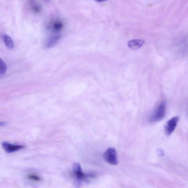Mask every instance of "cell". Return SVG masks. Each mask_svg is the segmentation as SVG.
I'll return each mask as SVG.
<instances>
[{
	"instance_id": "4fadbf2b",
	"label": "cell",
	"mask_w": 188,
	"mask_h": 188,
	"mask_svg": "<svg viewBox=\"0 0 188 188\" xmlns=\"http://www.w3.org/2000/svg\"><path fill=\"white\" fill-rule=\"evenodd\" d=\"M157 153L158 154V155H159V156H163L164 155L163 151V150L161 149H159L158 150Z\"/></svg>"
},
{
	"instance_id": "5bb4252c",
	"label": "cell",
	"mask_w": 188,
	"mask_h": 188,
	"mask_svg": "<svg viewBox=\"0 0 188 188\" xmlns=\"http://www.w3.org/2000/svg\"><path fill=\"white\" fill-rule=\"evenodd\" d=\"M95 1L98 2H103L107 1L108 0H95Z\"/></svg>"
},
{
	"instance_id": "3957f363",
	"label": "cell",
	"mask_w": 188,
	"mask_h": 188,
	"mask_svg": "<svg viewBox=\"0 0 188 188\" xmlns=\"http://www.w3.org/2000/svg\"><path fill=\"white\" fill-rule=\"evenodd\" d=\"M179 119L178 116H175L172 118L166 123L165 126V134L168 137L171 135L175 131Z\"/></svg>"
},
{
	"instance_id": "9c48e42d",
	"label": "cell",
	"mask_w": 188,
	"mask_h": 188,
	"mask_svg": "<svg viewBox=\"0 0 188 188\" xmlns=\"http://www.w3.org/2000/svg\"><path fill=\"white\" fill-rule=\"evenodd\" d=\"M2 39L4 43L8 49L12 50L14 48V42L11 37L7 35L3 34L2 35Z\"/></svg>"
},
{
	"instance_id": "7a4b0ae2",
	"label": "cell",
	"mask_w": 188,
	"mask_h": 188,
	"mask_svg": "<svg viewBox=\"0 0 188 188\" xmlns=\"http://www.w3.org/2000/svg\"><path fill=\"white\" fill-rule=\"evenodd\" d=\"M104 159L110 164L117 165L118 164V159L116 152L113 148H109L103 154Z\"/></svg>"
},
{
	"instance_id": "8992f818",
	"label": "cell",
	"mask_w": 188,
	"mask_h": 188,
	"mask_svg": "<svg viewBox=\"0 0 188 188\" xmlns=\"http://www.w3.org/2000/svg\"><path fill=\"white\" fill-rule=\"evenodd\" d=\"M145 42L141 39H133L130 41L128 43V46L131 49L137 50L141 48Z\"/></svg>"
},
{
	"instance_id": "7c38bea8",
	"label": "cell",
	"mask_w": 188,
	"mask_h": 188,
	"mask_svg": "<svg viewBox=\"0 0 188 188\" xmlns=\"http://www.w3.org/2000/svg\"><path fill=\"white\" fill-rule=\"evenodd\" d=\"M27 177L29 179L36 182H39L41 181L40 177L34 174L29 175Z\"/></svg>"
},
{
	"instance_id": "30bf717a",
	"label": "cell",
	"mask_w": 188,
	"mask_h": 188,
	"mask_svg": "<svg viewBox=\"0 0 188 188\" xmlns=\"http://www.w3.org/2000/svg\"><path fill=\"white\" fill-rule=\"evenodd\" d=\"M51 25V29L55 32H59L61 30L64 25L63 23L58 20L53 21Z\"/></svg>"
},
{
	"instance_id": "5b68a950",
	"label": "cell",
	"mask_w": 188,
	"mask_h": 188,
	"mask_svg": "<svg viewBox=\"0 0 188 188\" xmlns=\"http://www.w3.org/2000/svg\"><path fill=\"white\" fill-rule=\"evenodd\" d=\"M2 146L6 152L9 153L17 151L25 147V145H13L7 142L2 143Z\"/></svg>"
},
{
	"instance_id": "6da1fadb",
	"label": "cell",
	"mask_w": 188,
	"mask_h": 188,
	"mask_svg": "<svg viewBox=\"0 0 188 188\" xmlns=\"http://www.w3.org/2000/svg\"><path fill=\"white\" fill-rule=\"evenodd\" d=\"M166 109V102L163 101L160 104L154 113L150 118V121L151 123H155L161 121L165 117Z\"/></svg>"
},
{
	"instance_id": "8fae6325",
	"label": "cell",
	"mask_w": 188,
	"mask_h": 188,
	"mask_svg": "<svg viewBox=\"0 0 188 188\" xmlns=\"http://www.w3.org/2000/svg\"><path fill=\"white\" fill-rule=\"evenodd\" d=\"M7 70V65L1 59H0V78L4 77Z\"/></svg>"
},
{
	"instance_id": "9a60e30c",
	"label": "cell",
	"mask_w": 188,
	"mask_h": 188,
	"mask_svg": "<svg viewBox=\"0 0 188 188\" xmlns=\"http://www.w3.org/2000/svg\"><path fill=\"white\" fill-rule=\"evenodd\" d=\"M0 124H1V126H2V125L4 126L6 124V123H4V122H3V123H0Z\"/></svg>"
},
{
	"instance_id": "277c9868",
	"label": "cell",
	"mask_w": 188,
	"mask_h": 188,
	"mask_svg": "<svg viewBox=\"0 0 188 188\" xmlns=\"http://www.w3.org/2000/svg\"><path fill=\"white\" fill-rule=\"evenodd\" d=\"M73 171L74 175L76 177L78 180L79 181H85L87 176L83 173L80 165L79 163H75L74 164Z\"/></svg>"
},
{
	"instance_id": "52a82bcc",
	"label": "cell",
	"mask_w": 188,
	"mask_h": 188,
	"mask_svg": "<svg viewBox=\"0 0 188 188\" xmlns=\"http://www.w3.org/2000/svg\"><path fill=\"white\" fill-rule=\"evenodd\" d=\"M61 36L60 35H56L52 36L48 40L46 43V47L47 48H50L54 47L56 44L61 39Z\"/></svg>"
},
{
	"instance_id": "ba28073f",
	"label": "cell",
	"mask_w": 188,
	"mask_h": 188,
	"mask_svg": "<svg viewBox=\"0 0 188 188\" xmlns=\"http://www.w3.org/2000/svg\"><path fill=\"white\" fill-rule=\"evenodd\" d=\"M29 4L32 11L36 13H39L41 11V6L35 0H29Z\"/></svg>"
}]
</instances>
